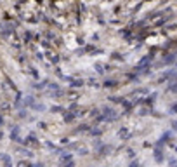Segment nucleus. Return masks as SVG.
I'll return each instance as SVG.
<instances>
[{"label":"nucleus","mask_w":177,"mask_h":167,"mask_svg":"<svg viewBox=\"0 0 177 167\" xmlns=\"http://www.w3.org/2000/svg\"><path fill=\"white\" fill-rule=\"evenodd\" d=\"M64 167H75V162H73V160H70V162H66V164H64Z\"/></svg>","instance_id":"nucleus-2"},{"label":"nucleus","mask_w":177,"mask_h":167,"mask_svg":"<svg viewBox=\"0 0 177 167\" xmlns=\"http://www.w3.org/2000/svg\"><path fill=\"white\" fill-rule=\"evenodd\" d=\"M172 125H174V129H175V131H177V122H174V124H172Z\"/></svg>","instance_id":"nucleus-5"},{"label":"nucleus","mask_w":177,"mask_h":167,"mask_svg":"<svg viewBox=\"0 0 177 167\" xmlns=\"http://www.w3.org/2000/svg\"><path fill=\"white\" fill-rule=\"evenodd\" d=\"M70 160H73V157H71L70 153H68V155H63V157H61V162H64V164H66V162H70Z\"/></svg>","instance_id":"nucleus-1"},{"label":"nucleus","mask_w":177,"mask_h":167,"mask_svg":"<svg viewBox=\"0 0 177 167\" xmlns=\"http://www.w3.org/2000/svg\"><path fill=\"white\" fill-rule=\"evenodd\" d=\"M0 138H2V132H0Z\"/></svg>","instance_id":"nucleus-6"},{"label":"nucleus","mask_w":177,"mask_h":167,"mask_svg":"<svg viewBox=\"0 0 177 167\" xmlns=\"http://www.w3.org/2000/svg\"><path fill=\"white\" fill-rule=\"evenodd\" d=\"M175 110H177V104H174V106H172V113H175Z\"/></svg>","instance_id":"nucleus-3"},{"label":"nucleus","mask_w":177,"mask_h":167,"mask_svg":"<svg viewBox=\"0 0 177 167\" xmlns=\"http://www.w3.org/2000/svg\"><path fill=\"white\" fill-rule=\"evenodd\" d=\"M130 167H139V164H136V162H134V164H132Z\"/></svg>","instance_id":"nucleus-4"}]
</instances>
